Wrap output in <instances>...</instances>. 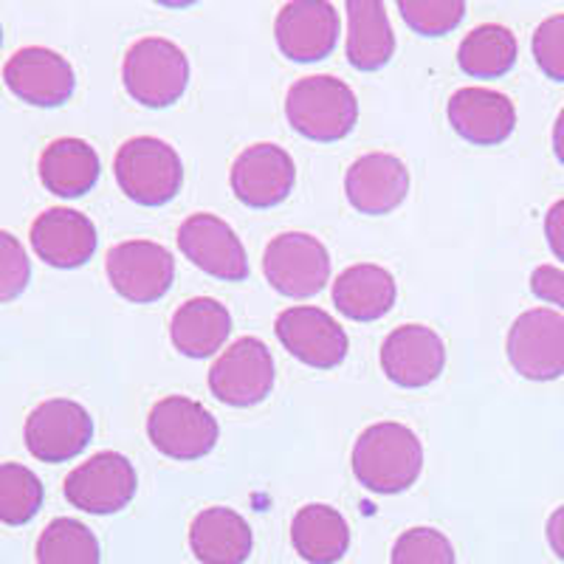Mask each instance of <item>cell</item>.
Returning a JSON list of instances; mask_svg holds the SVG:
<instances>
[{
  "label": "cell",
  "mask_w": 564,
  "mask_h": 564,
  "mask_svg": "<svg viewBox=\"0 0 564 564\" xmlns=\"http://www.w3.org/2000/svg\"><path fill=\"white\" fill-rule=\"evenodd\" d=\"M99 155L83 139H57L40 155V181L59 198H83L99 181Z\"/></svg>",
  "instance_id": "cell-24"
},
{
  "label": "cell",
  "mask_w": 564,
  "mask_h": 564,
  "mask_svg": "<svg viewBox=\"0 0 564 564\" xmlns=\"http://www.w3.org/2000/svg\"><path fill=\"white\" fill-rule=\"evenodd\" d=\"M189 547L200 564H243L254 547V533L238 511L206 508L189 528Z\"/></svg>",
  "instance_id": "cell-21"
},
{
  "label": "cell",
  "mask_w": 564,
  "mask_h": 564,
  "mask_svg": "<svg viewBox=\"0 0 564 564\" xmlns=\"http://www.w3.org/2000/svg\"><path fill=\"white\" fill-rule=\"evenodd\" d=\"M341 20L330 3L322 0H294L276 14L274 37L282 57L294 63H319L339 43Z\"/></svg>",
  "instance_id": "cell-16"
},
{
  "label": "cell",
  "mask_w": 564,
  "mask_h": 564,
  "mask_svg": "<svg viewBox=\"0 0 564 564\" xmlns=\"http://www.w3.org/2000/svg\"><path fill=\"white\" fill-rule=\"evenodd\" d=\"M32 280V263L12 231L0 229V305L18 300L29 289Z\"/></svg>",
  "instance_id": "cell-32"
},
{
  "label": "cell",
  "mask_w": 564,
  "mask_h": 564,
  "mask_svg": "<svg viewBox=\"0 0 564 564\" xmlns=\"http://www.w3.org/2000/svg\"><path fill=\"white\" fill-rule=\"evenodd\" d=\"M133 463L119 452H97L65 477V500L85 513H116L135 497Z\"/></svg>",
  "instance_id": "cell-10"
},
{
  "label": "cell",
  "mask_w": 564,
  "mask_h": 564,
  "mask_svg": "<svg viewBox=\"0 0 564 564\" xmlns=\"http://www.w3.org/2000/svg\"><path fill=\"white\" fill-rule=\"evenodd\" d=\"M392 564H457L449 536L435 528H412L395 539Z\"/></svg>",
  "instance_id": "cell-31"
},
{
  "label": "cell",
  "mask_w": 564,
  "mask_h": 564,
  "mask_svg": "<svg viewBox=\"0 0 564 564\" xmlns=\"http://www.w3.org/2000/svg\"><path fill=\"white\" fill-rule=\"evenodd\" d=\"M116 184L141 206H164L184 186V164L173 144L155 135H135L113 159Z\"/></svg>",
  "instance_id": "cell-3"
},
{
  "label": "cell",
  "mask_w": 564,
  "mask_h": 564,
  "mask_svg": "<svg viewBox=\"0 0 564 564\" xmlns=\"http://www.w3.org/2000/svg\"><path fill=\"white\" fill-rule=\"evenodd\" d=\"M449 124L460 139L477 148L502 144L517 128V108L500 90L460 88L449 99Z\"/></svg>",
  "instance_id": "cell-20"
},
{
  "label": "cell",
  "mask_w": 564,
  "mask_h": 564,
  "mask_svg": "<svg viewBox=\"0 0 564 564\" xmlns=\"http://www.w3.org/2000/svg\"><path fill=\"white\" fill-rule=\"evenodd\" d=\"M122 83L144 108H170L186 94L189 59L173 40L144 37L124 54Z\"/></svg>",
  "instance_id": "cell-4"
},
{
  "label": "cell",
  "mask_w": 564,
  "mask_h": 564,
  "mask_svg": "<svg viewBox=\"0 0 564 564\" xmlns=\"http://www.w3.org/2000/svg\"><path fill=\"white\" fill-rule=\"evenodd\" d=\"M531 48L542 74L564 83V14H553L539 23Z\"/></svg>",
  "instance_id": "cell-33"
},
{
  "label": "cell",
  "mask_w": 564,
  "mask_h": 564,
  "mask_svg": "<svg viewBox=\"0 0 564 564\" xmlns=\"http://www.w3.org/2000/svg\"><path fill=\"white\" fill-rule=\"evenodd\" d=\"M285 116L300 135L311 141H341L359 122V99L345 79L305 77L291 85Z\"/></svg>",
  "instance_id": "cell-2"
},
{
  "label": "cell",
  "mask_w": 564,
  "mask_h": 564,
  "mask_svg": "<svg viewBox=\"0 0 564 564\" xmlns=\"http://www.w3.org/2000/svg\"><path fill=\"white\" fill-rule=\"evenodd\" d=\"M345 193L361 215H387L404 204L410 193V170L390 153H367L350 164Z\"/></svg>",
  "instance_id": "cell-19"
},
{
  "label": "cell",
  "mask_w": 564,
  "mask_h": 564,
  "mask_svg": "<svg viewBox=\"0 0 564 564\" xmlns=\"http://www.w3.org/2000/svg\"><path fill=\"white\" fill-rule=\"evenodd\" d=\"M32 249L54 269H79L97 254V226L88 215L68 206H54L32 224Z\"/></svg>",
  "instance_id": "cell-18"
},
{
  "label": "cell",
  "mask_w": 564,
  "mask_h": 564,
  "mask_svg": "<svg viewBox=\"0 0 564 564\" xmlns=\"http://www.w3.org/2000/svg\"><path fill=\"white\" fill-rule=\"evenodd\" d=\"M0 43H3V29H0Z\"/></svg>",
  "instance_id": "cell-38"
},
{
  "label": "cell",
  "mask_w": 564,
  "mask_h": 564,
  "mask_svg": "<svg viewBox=\"0 0 564 564\" xmlns=\"http://www.w3.org/2000/svg\"><path fill=\"white\" fill-rule=\"evenodd\" d=\"M423 446L404 423H372L352 446V475L372 494H401L421 477Z\"/></svg>",
  "instance_id": "cell-1"
},
{
  "label": "cell",
  "mask_w": 564,
  "mask_h": 564,
  "mask_svg": "<svg viewBox=\"0 0 564 564\" xmlns=\"http://www.w3.org/2000/svg\"><path fill=\"white\" fill-rule=\"evenodd\" d=\"M545 238L551 251L556 254V260L564 263V198L547 209L545 215Z\"/></svg>",
  "instance_id": "cell-35"
},
{
  "label": "cell",
  "mask_w": 564,
  "mask_h": 564,
  "mask_svg": "<svg viewBox=\"0 0 564 564\" xmlns=\"http://www.w3.org/2000/svg\"><path fill=\"white\" fill-rule=\"evenodd\" d=\"M347 59L352 68L379 70L395 54V34L390 14L379 0H350L347 3Z\"/></svg>",
  "instance_id": "cell-25"
},
{
  "label": "cell",
  "mask_w": 564,
  "mask_h": 564,
  "mask_svg": "<svg viewBox=\"0 0 564 564\" xmlns=\"http://www.w3.org/2000/svg\"><path fill=\"white\" fill-rule=\"evenodd\" d=\"M553 153H556V159L564 164V108L562 113H558L556 124H553Z\"/></svg>",
  "instance_id": "cell-37"
},
{
  "label": "cell",
  "mask_w": 564,
  "mask_h": 564,
  "mask_svg": "<svg viewBox=\"0 0 564 564\" xmlns=\"http://www.w3.org/2000/svg\"><path fill=\"white\" fill-rule=\"evenodd\" d=\"M547 542H551L553 553L564 562V506L556 508L547 520Z\"/></svg>",
  "instance_id": "cell-36"
},
{
  "label": "cell",
  "mask_w": 564,
  "mask_h": 564,
  "mask_svg": "<svg viewBox=\"0 0 564 564\" xmlns=\"http://www.w3.org/2000/svg\"><path fill=\"white\" fill-rule=\"evenodd\" d=\"M517 54H520V45H517L511 29L482 23L463 37L460 48H457V65L468 77L497 79L506 77L517 65Z\"/></svg>",
  "instance_id": "cell-27"
},
{
  "label": "cell",
  "mask_w": 564,
  "mask_h": 564,
  "mask_svg": "<svg viewBox=\"0 0 564 564\" xmlns=\"http://www.w3.org/2000/svg\"><path fill=\"white\" fill-rule=\"evenodd\" d=\"M231 334V314L226 305L209 296L184 302L170 322L175 350L189 359H209L226 345Z\"/></svg>",
  "instance_id": "cell-23"
},
{
  "label": "cell",
  "mask_w": 564,
  "mask_h": 564,
  "mask_svg": "<svg viewBox=\"0 0 564 564\" xmlns=\"http://www.w3.org/2000/svg\"><path fill=\"white\" fill-rule=\"evenodd\" d=\"M446 365L441 336L426 325L395 327L381 345V370L387 379L406 390L430 387Z\"/></svg>",
  "instance_id": "cell-17"
},
{
  "label": "cell",
  "mask_w": 564,
  "mask_h": 564,
  "mask_svg": "<svg viewBox=\"0 0 564 564\" xmlns=\"http://www.w3.org/2000/svg\"><path fill=\"white\" fill-rule=\"evenodd\" d=\"M229 184L240 204L251 209H271L289 198L294 189V159L271 141L251 144L231 164Z\"/></svg>",
  "instance_id": "cell-15"
},
{
  "label": "cell",
  "mask_w": 564,
  "mask_h": 564,
  "mask_svg": "<svg viewBox=\"0 0 564 564\" xmlns=\"http://www.w3.org/2000/svg\"><path fill=\"white\" fill-rule=\"evenodd\" d=\"M218 421L204 404L186 395H167L148 415V437L164 457L200 460L218 443Z\"/></svg>",
  "instance_id": "cell-6"
},
{
  "label": "cell",
  "mask_w": 564,
  "mask_h": 564,
  "mask_svg": "<svg viewBox=\"0 0 564 564\" xmlns=\"http://www.w3.org/2000/svg\"><path fill=\"white\" fill-rule=\"evenodd\" d=\"M43 482L32 468L20 463H0V522L26 525L43 508Z\"/></svg>",
  "instance_id": "cell-29"
},
{
  "label": "cell",
  "mask_w": 564,
  "mask_h": 564,
  "mask_svg": "<svg viewBox=\"0 0 564 564\" xmlns=\"http://www.w3.org/2000/svg\"><path fill=\"white\" fill-rule=\"evenodd\" d=\"M105 271L113 291L135 305H150L167 296L175 280V260L153 240H124L108 251Z\"/></svg>",
  "instance_id": "cell-7"
},
{
  "label": "cell",
  "mask_w": 564,
  "mask_h": 564,
  "mask_svg": "<svg viewBox=\"0 0 564 564\" xmlns=\"http://www.w3.org/2000/svg\"><path fill=\"white\" fill-rule=\"evenodd\" d=\"M99 542L88 525L59 517L37 539V564H99Z\"/></svg>",
  "instance_id": "cell-28"
},
{
  "label": "cell",
  "mask_w": 564,
  "mask_h": 564,
  "mask_svg": "<svg viewBox=\"0 0 564 564\" xmlns=\"http://www.w3.org/2000/svg\"><path fill=\"white\" fill-rule=\"evenodd\" d=\"M531 291L539 300L553 302L564 311V271L553 269V265H539L531 274Z\"/></svg>",
  "instance_id": "cell-34"
},
{
  "label": "cell",
  "mask_w": 564,
  "mask_h": 564,
  "mask_svg": "<svg viewBox=\"0 0 564 564\" xmlns=\"http://www.w3.org/2000/svg\"><path fill=\"white\" fill-rule=\"evenodd\" d=\"M263 274L276 294L308 300L330 280V254L308 231H282L265 246Z\"/></svg>",
  "instance_id": "cell-5"
},
{
  "label": "cell",
  "mask_w": 564,
  "mask_h": 564,
  "mask_svg": "<svg viewBox=\"0 0 564 564\" xmlns=\"http://www.w3.org/2000/svg\"><path fill=\"white\" fill-rule=\"evenodd\" d=\"M276 339L282 347L300 359L302 365L316 367V370H330L345 361L350 341H347L345 327L314 305H294L276 316Z\"/></svg>",
  "instance_id": "cell-13"
},
{
  "label": "cell",
  "mask_w": 564,
  "mask_h": 564,
  "mask_svg": "<svg viewBox=\"0 0 564 564\" xmlns=\"http://www.w3.org/2000/svg\"><path fill=\"white\" fill-rule=\"evenodd\" d=\"M506 350L522 379H558L564 376V316L551 308L525 311L508 330Z\"/></svg>",
  "instance_id": "cell-9"
},
{
  "label": "cell",
  "mask_w": 564,
  "mask_h": 564,
  "mask_svg": "<svg viewBox=\"0 0 564 564\" xmlns=\"http://www.w3.org/2000/svg\"><path fill=\"white\" fill-rule=\"evenodd\" d=\"M26 449L43 463L74 460L88 449L94 437V417L83 404L68 398H52L34 406L26 417Z\"/></svg>",
  "instance_id": "cell-11"
},
{
  "label": "cell",
  "mask_w": 564,
  "mask_h": 564,
  "mask_svg": "<svg viewBox=\"0 0 564 564\" xmlns=\"http://www.w3.org/2000/svg\"><path fill=\"white\" fill-rule=\"evenodd\" d=\"M398 12L412 32L423 37H443L455 32L466 18V3L460 0H404L398 3Z\"/></svg>",
  "instance_id": "cell-30"
},
{
  "label": "cell",
  "mask_w": 564,
  "mask_h": 564,
  "mask_svg": "<svg viewBox=\"0 0 564 564\" xmlns=\"http://www.w3.org/2000/svg\"><path fill=\"white\" fill-rule=\"evenodd\" d=\"M274 359L254 336L231 341L209 370V392L220 404L254 406L274 390Z\"/></svg>",
  "instance_id": "cell-8"
},
{
  "label": "cell",
  "mask_w": 564,
  "mask_h": 564,
  "mask_svg": "<svg viewBox=\"0 0 564 564\" xmlns=\"http://www.w3.org/2000/svg\"><path fill=\"white\" fill-rule=\"evenodd\" d=\"M334 305L352 322H376L395 305V280L376 263H356L334 282Z\"/></svg>",
  "instance_id": "cell-22"
},
{
  "label": "cell",
  "mask_w": 564,
  "mask_h": 564,
  "mask_svg": "<svg viewBox=\"0 0 564 564\" xmlns=\"http://www.w3.org/2000/svg\"><path fill=\"white\" fill-rule=\"evenodd\" d=\"M3 79L14 97L34 108H59L74 97L77 88V74L68 59L43 45L14 52L3 68Z\"/></svg>",
  "instance_id": "cell-14"
},
{
  "label": "cell",
  "mask_w": 564,
  "mask_h": 564,
  "mask_svg": "<svg viewBox=\"0 0 564 564\" xmlns=\"http://www.w3.org/2000/svg\"><path fill=\"white\" fill-rule=\"evenodd\" d=\"M291 545L305 562L336 564L350 547V528L336 508L311 502L291 522Z\"/></svg>",
  "instance_id": "cell-26"
},
{
  "label": "cell",
  "mask_w": 564,
  "mask_h": 564,
  "mask_svg": "<svg viewBox=\"0 0 564 564\" xmlns=\"http://www.w3.org/2000/svg\"><path fill=\"white\" fill-rule=\"evenodd\" d=\"M178 249L204 274L224 282H243L249 276V257L226 220L209 212H195L181 224Z\"/></svg>",
  "instance_id": "cell-12"
}]
</instances>
